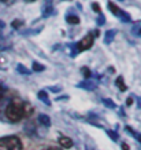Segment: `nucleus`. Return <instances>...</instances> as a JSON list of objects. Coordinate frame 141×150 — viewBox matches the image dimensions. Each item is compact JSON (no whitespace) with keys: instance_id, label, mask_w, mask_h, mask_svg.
<instances>
[{"instance_id":"nucleus-13","label":"nucleus","mask_w":141,"mask_h":150,"mask_svg":"<svg viewBox=\"0 0 141 150\" xmlns=\"http://www.w3.org/2000/svg\"><path fill=\"white\" fill-rule=\"evenodd\" d=\"M17 72L21 73V74H25V76L30 74V70H29L26 66H23L22 64H18V65H17Z\"/></svg>"},{"instance_id":"nucleus-18","label":"nucleus","mask_w":141,"mask_h":150,"mask_svg":"<svg viewBox=\"0 0 141 150\" xmlns=\"http://www.w3.org/2000/svg\"><path fill=\"white\" fill-rule=\"evenodd\" d=\"M107 135H108V137L111 138V139H112L114 142H117L119 139V135H118V134H117L115 131H111V129H107Z\"/></svg>"},{"instance_id":"nucleus-12","label":"nucleus","mask_w":141,"mask_h":150,"mask_svg":"<svg viewBox=\"0 0 141 150\" xmlns=\"http://www.w3.org/2000/svg\"><path fill=\"white\" fill-rule=\"evenodd\" d=\"M115 84H117V87H118L121 91H126V90H128L126 84L123 83V77H122V76H118V77H117V80H115Z\"/></svg>"},{"instance_id":"nucleus-22","label":"nucleus","mask_w":141,"mask_h":150,"mask_svg":"<svg viewBox=\"0 0 141 150\" xmlns=\"http://www.w3.org/2000/svg\"><path fill=\"white\" fill-rule=\"evenodd\" d=\"M92 8L95 10V11H96V13H97V14H100V13H101V10H100V6L97 4V3H92Z\"/></svg>"},{"instance_id":"nucleus-10","label":"nucleus","mask_w":141,"mask_h":150,"mask_svg":"<svg viewBox=\"0 0 141 150\" xmlns=\"http://www.w3.org/2000/svg\"><path fill=\"white\" fill-rule=\"evenodd\" d=\"M38 123L43 124L44 127H51V118L47 114H40L38 116Z\"/></svg>"},{"instance_id":"nucleus-28","label":"nucleus","mask_w":141,"mask_h":150,"mask_svg":"<svg viewBox=\"0 0 141 150\" xmlns=\"http://www.w3.org/2000/svg\"><path fill=\"white\" fill-rule=\"evenodd\" d=\"M47 150H62V149H59V147H48Z\"/></svg>"},{"instance_id":"nucleus-11","label":"nucleus","mask_w":141,"mask_h":150,"mask_svg":"<svg viewBox=\"0 0 141 150\" xmlns=\"http://www.w3.org/2000/svg\"><path fill=\"white\" fill-rule=\"evenodd\" d=\"M66 22H67L68 25H78V23H80V18H78L77 15L68 14V15H66Z\"/></svg>"},{"instance_id":"nucleus-26","label":"nucleus","mask_w":141,"mask_h":150,"mask_svg":"<svg viewBox=\"0 0 141 150\" xmlns=\"http://www.w3.org/2000/svg\"><path fill=\"white\" fill-rule=\"evenodd\" d=\"M122 150H130V149H129V146L126 143H122Z\"/></svg>"},{"instance_id":"nucleus-15","label":"nucleus","mask_w":141,"mask_h":150,"mask_svg":"<svg viewBox=\"0 0 141 150\" xmlns=\"http://www.w3.org/2000/svg\"><path fill=\"white\" fill-rule=\"evenodd\" d=\"M81 72H82V74L85 76V80H91V77H92V72L89 70V68L84 66V68L81 69Z\"/></svg>"},{"instance_id":"nucleus-17","label":"nucleus","mask_w":141,"mask_h":150,"mask_svg":"<svg viewBox=\"0 0 141 150\" xmlns=\"http://www.w3.org/2000/svg\"><path fill=\"white\" fill-rule=\"evenodd\" d=\"M32 68H33V70H34V72H43V70L45 69V68H44V65L38 64V62H33Z\"/></svg>"},{"instance_id":"nucleus-21","label":"nucleus","mask_w":141,"mask_h":150,"mask_svg":"<svg viewBox=\"0 0 141 150\" xmlns=\"http://www.w3.org/2000/svg\"><path fill=\"white\" fill-rule=\"evenodd\" d=\"M6 92H7V88H6L1 83H0V100L4 98V95H6Z\"/></svg>"},{"instance_id":"nucleus-24","label":"nucleus","mask_w":141,"mask_h":150,"mask_svg":"<svg viewBox=\"0 0 141 150\" xmlns=\"http://www.w3.org/2000/svg\"><path fill=\"white\" fill-rule=\"evenodd\" d=\"M1 3H6V4H13L14 0H0Z\"/></svg>"},{"instance_id":"nucleus-4","label":"nucleus","mask_w":141,"mask_h":150,"mask_svg":"<svg viewBox=\"0 0 141 150\" xmlns=\"http://www.w3.org/2000/svg\"><path fill=\"white\" fill-rule=\"evenodd\" d=\"M93 35H87V36H84L81 39V40L78 41V43H75V46H77V50H78V52L80 51H85V50H89L92 46H93Z\"/></svg>"},{"instance_id":"nucleus-8","label":"nucleus","mask_w":141,"mask_h":150,"mask_svg":"<svg viewBox=\"0 0 141 150\" xmlns=\"http://www.w3.org/2000/svg\"><path fill=\"white\" fill-rule=\"evenodd\" d=\"M51 14H54V6H52L51 1H48V3H45L44 8H43V17H44V18H48Z\"/></svg>"},{"instance_id":"nucleus-16","label":"nucleus","mask_w":141,"mask_h":150,"mask_svg":"<svg viewBox=\"0 0 141 150\" xmlns=\"http://www.w3.org/2000/svg\"><path fill=\"white\" fill-rule=\"evenodd\" d=\"M126 131L130 132V134H132V137H133V138H136L137 141H138V142L141 143V134H137V132H136V131H133V129H132L130 127H126Z\"/></svg>"},{"instance_id":"nucleus-31","label":"nucleus","mask_w":141,"mask_h":150,"mask_svg":"<svg viewBox=\"0 0 141 150\" xmlns=\"http://www.w3.org/2000/svg\"><path fill=\"white\" fill-rule=\"evenodd\" d=\"M26 3H33V1H36V0H25Z\"/></svg>"},{"instance_id":"nucleus-20","label":"nucleus","mask_w":141,"mask_h":150,"mask_svg":"<svg viewBox=\"0 0 141 150\" xmlns=\"http://www.w3.org/2000/svg\"><path fill=\"white\" fill-rule=\"evenodd\" d=\"M23 25V22L21 21V19H14L13 23H11V26H13V29H18V28H21Z\"/></svg>"},{"instance_id":"nucleus-30","label":"nucleus","mask_w":141,"mask_h":150,"mask_svg":"<svg viewBox=\"0 0 141 150\" xmlns=\"http://www.w3.org/2000/svg\"><path fill=\"white\" fill-rule=\"evenodd\" d=\"M4 26H6V23L3 21H0V28H4Z\"/></svg>"},{"instance_id":"nucleus-2","label":"nucleus","mask_w":141,"mask_h":150,"mask_svg":"<svg viewBox=\"0 0 141 150\" xmlns=\"http://www.w3.org/2000/svg\"><path fill=\"white\" fill-rule=\"evenodd\" d=\"M22 141L15 135L0 138V150H22Z\"/></svg>"},{"instance_id":"nucleus-14","label":"nucleus","mask_w":141,"mask_h":150,"mask_svg":"<svg viewBox=\"0 0 141 150\" xmlns=\"http://www.w3.org/2000/svg\"><path fill=\"white\" fill-rule=\"evenodd\" d=\"M103 105H104L105 108H108V109H115V108H117L115 102L112 99H110V98H107V99H103Z\"/></svg>"},{"instance_id":"nucleus-1","label":"nucleus","mask_w":141,"mask_h":150,"mask_svg":"<svg viewBox=\"0 0 141 150\" xmlns=\"http://www.w3.org/2000/svg\"><path fill=\"white\" fill-rule=\"evenodd\" d=\"M26 114V110L23 109V105H21L17 100H13L7 105L6 108V117L8 118L11 123H17L19 120H22Z\"/></svg>"},{"instance_id":"nucleus-32","label":"nucleus","mask_w":141,"mask_h":150,"mask_svg":"<svg viewBox=\"0 0 141 150\" xmlns=\"http://www.w3.org/2000/svg\"><path fill=\"white\" fill-rule=\"evenodd\" d=\"M138 32H140V33H141V29H140V30H138Z\"/></svg>"},{"instance_id":"nucleus-7","label":"nucleus","mask_w":141,"mask_h":150,"mask_svg":"<svg viewBox=\"0 0 141 150\" xmlns=\"http://www.w3.org/2000/svg\"><path fill=\"white\" fill-rule=\"evenodd\" d=\"M115 35H117V30H114V29L107 30L104 35V44H111L115 39Z\"/></svg>"},{"instance_id":"nucleus-29","label":"nucleus","mask_w":141,"mask_h":150,"mask_svg":"<svg viewBox=\"0 0 141 150\" xmlns=\"http://www.w3.org/2000/svg\"><path fill=\"white\" fill-rule=\"evenodd\" d=\"M137 106L141 109V98H138V102H137Z\"/></svg>"},{"instance_id":"nucleus-19","label":"nucleus","mask_w":141,"mask_h":150,"mask_svg":"<svg viewBox=\"0 0 141 150\" xmlns=\"http://www.w3.org/2000/svg\"><path fill=\"white\" fill-rule=\"evenodd\" d=\"M96 23H97L99 26H103V25L105 23V17L101 13L99 14V17H97V19H96Z\"/></svg>"},{"instance_id":"nucleus-9","label":"nucleus","mask_w":141,"mask_h":150,"mask_svg":"<svg viewBox=\"0 0 141 150\" xmlns=\"http://www.w3.org/2000/svg\"><path fill=\"white\" fill-rule=\"evenodd\" d=\"M37 96H38V99L43 100L47 106H50V105H51V100H50V98H48L47 91H38V92H37Z\"/></svg>"},{"instance_id":"nucleus-27","label":"nucleus","mask_w":141,"mask_h":150,"mask_svg":"<svg viewBox=\"0 0 141 150\" xmlns=\"http://www.w3.org/2000/svg\"><path fill=\"white\" fill-rule=\"evenodd\" d=\"M62 99H68V96H60V98H58L56 100H62Z\"/></svg>"},{"instance_id":"nucleus-25","label":"nucleus","mask_w":141,"mask_h":150,"mask_svg":"<svg viewBox=\"0 0 141 150\" xmlns=\"http://www.w3.org/2000/svg\"><path fill=\"white\" fill-rule=\"evenodd\" d=\"M132 103H133V99H132V98H128V99H126V105H128V106H130Z\"/></svg>"},{"instance_id":"nucleus-3","label":"nucleus","mask_w":141,"mask_h":150,"mask_svg":"<svg viewBox=\"0 0 141 150\" xmlns=\"http://www.w3.org/2000/svg\"><path fill=\"white\" fill-rule=\"evenodd\" d=\"M108 8H110V11H111V13L114 14V15H117L121 21H123V22H130V21H132V17H130L128 13H125L123 10H121L118 6L114 4V3H111V1H110V3H108Z\"/></svg>"},{"instance_id":"nucleus-23","label":"nucleus","mask_w":141,"mask_h":150,"mask_svg":"<svg viewBox=\"0 0 141 150\" xmlns=\"http://www.w3.org/2000/svg\"><path fill=\"white\" fill-rule=\"evenodd\" d=\"M50 90H51L52 92H59V91H62V87L54 86V87H50Z\"/></svg>"},{"instance_id":"nucleus-6","label":"nucleus","mask_w":141,"mask_h":150,"mask_svg":"<svg viewBox=\"0 0 141 150\" xmlns=\"http://www.w3.org/2000/svg\"><path fill=\"white\" fill-rule=\"evenodd\" d=\"M58 142H59V145L63 147V149H70L71 146H73V141L67 137H59L58 138Z\"/></svg>"},{"instance_id":"nucleus-5","label":"nucleus","mask_w":141,"mask_h":150,"mask_svg":"<svg viewBox=\"0 0 141 150\" xmlns=\"http://www.w3.org/2000/svg\"><path fill=\"white\" fill-rule=\"evenodd\" d=\"M78 88H84V90H88V91H93L96 88V84L93 81H91V80H84V81L78 83L77 84Z\"/></svg>"}]
</instances>
